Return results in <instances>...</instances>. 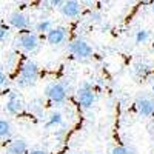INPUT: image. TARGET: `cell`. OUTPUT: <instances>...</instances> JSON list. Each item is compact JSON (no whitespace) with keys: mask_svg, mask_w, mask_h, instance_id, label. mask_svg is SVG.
<instances>
[{"mask_svg":"<svg viewBox=\"0 0 154 154\" xmlns=\"http://www.w3.org/2000/svg\"><path fill=\"white\" fill-rule=\"evenodd\" d=\"M60 12H62V16L63 17H66V19H74L80 14V11H82V5L79 0H63V3L59 6Z\"/></svg>","mask_w":154,"mask_h":154,"instance_id":"obj_6","label":"cell"},{"mask_svg":"<svg viewBox=\"0 0 154 154\" xmlns=\"http://www.w3.org/2000/svg\"><path fill=\"white\" fill-rule=\"evenodd\" d=\"M152 51H154V45H152Z\"/></svg>","mask_w":154,"mask_h":154,"instance_id":"obj_26","label":"cell"},{"mask_svg":"<svg viewBox=\"0 0 154 154\" xmlns=\"http://www.w3.org/2000/svg\"><path fill=\"white\" fill-rule=\"evenodd\" d=\"M9 25L19 31H26L29 28V19L23 12H12L9 16Z\"/></svg>","mask_w":154,"mask_h":154,"instance_id":"obj_10","label":"cell"},{"mask_svg":"<svg viewBox=\"0 0 154 154\" xmlns=\"http://www.w3.org/2000/svg\"><path fill=\"white\" fill-rule=\"evenodd\" d=\"M111 154H133L130 148H126V146H114Z\"/></svg>","mask_w":154,"mask_h":154,"instance_id":"obj_17","label":"cell"},{"mask_svg":"<svg viewBox=\"0 0 154 154\" xmlns=\"http://www.w3.org/2000/svg\"><path fill=\"white\" fill-rule=\"evenodd\" d=\"M6 111L9 114H20L23 111V102L17 91H9L8 93V102H6Z\"/></svg>","mask_w":154,"mask_h":154,"instance_id":"obj_7","label":"cell"},{"mask_svg":"<svg viewBox=\"0 0 154 154\" xmlns=\"http://www.w3.org/2000/svg\"><path fill=\"white\" fill-rule=\"evenodd\" d=\"M6 34H8V29H6V26L0 22V42H3L5 40V37H6Z\"/></svg>","mask_w":154,"mask_h":154,"instance_id":"obj_18","label":"cell"},{"mask_svg":"<svg viewBox=\"0 0 154 154\" xmlns=\"http://www.w3.org/2000/svg\"><path fill=\"white\" fill-rule=\"evenodd\" d=\"M148 72H149V66L146 65V63L139 62V63H136V65H134V74H136V75H139V77H145Z\"/></svg>","mask_w":154,"mask_h":154,"instance_id":"obj_13","label":"cell"},{"mask_svg":"<svg viewBox=\"0 0 154 154\" xmlns=\"http://www.w3.org/2000/svg\"><path fill=\"white\" fill-rule=\"evenodd\" d=\"M91 19L94 20V22H100L102 20V14L99 11H94V12H91Z\"/></svg>","mask_w":154,"mask_h":154,"instance_id":"obj_21","label":"cell"},{"mask_svg":"<svg viewBox=\"0 0 154 154\" xmlns=\"http://www.w3.org/2000/svg\"><path fill=\"white\" fill-rule=\"evenodd\" d=\"M6 82H8V79H6V74H5L3 71H0V88H3V86L6 85Z\"/></svg>","mask_w":154,"mask_h":154,"instance_id":"obj_20","label":"cell"},{"mask_svg":"<svg viewBox=\"0 0 154 154\" xmlns=\"http://www.w3.org/2000/svg\"><path fill=\"white\" fill-rule=\"evenodd\" d=\"M136 43H146L148 40H149V32L146 31V29H140V31H137L136 32Z\"/></svg>","mask_w":154,"mask_h":154,"instance_id":"obj_16","label":"cell"},{"mask_svg":"<svg viewBox=\"0 0 154 154\" xmlns=\"http://www.w3.org/2000/svg\"><path fill=\"white\" fill-rule=\"evenodd\" d=\"M38 79V66L35 65L34 62L31 60H26L20 66V74L17 77L16 83L20 86V88H26V86H31L37 82Z\"/></svg>","mask_w":154,"mask_h":154,"instance_id":"obj_1","label":"cell"},{"mask_svg":"<svg viewBox=\"0 0 154 154\" xmlns=\"http://www.w3.org/2000/svg\"><path fill=\"white\" fill-rule=\"evenodd\" d=\"M96 100V96L93 93V83L91 82H83L79 89H77V102L82 108H91Z\"/></svg>","mask_w":154,"mask_h":154,"instance_id":"obj_3","label":"cell"},{"mask_svg":"<svg viewBox=\"0 0 154 154\" xmlns=\"http://www.w3.org/2000/svg\"><path fill=\"white\" fill-rule=\"evenodd\" d=\"M51 28H53V22L48 20V19H42L35 25V31L37 32H48Z\"/></svg>","mask_w":154,"mask_h":154,"instance_id":"obj_12","label":"cell"},{"mask_svg":"<svg viewBox=\"0 0 154 154\" xmlns=\"http://www.w3.org/2000/svg\"><path fill=\"white\" fill-rule=\"evenodd\" d=\"M9 134H11V123L8 120L0 119V139L9 137Z\"/></svg>","mask_w":154,"mask_h":154,"instance_id":"obj_15","label":"cell"},{"mask_svg":"<svg viewBox=\"0 0 154 154\" xmlns=\"http://www.w3.org/2000/svg\"><path fill=\"white\" fill-rule=\"evenodd\" d=\"M136 108H137L139 114L145 116V117H149V116L154 114V100L151 97L142 96L136 100Z\"/></svg>","mask_w":154,"mask_h":154,"instance_id":"obj_9","label":"cell"},{"mask_svg":"<svg viewBox=\"0 0 154 154\" xmlns=\"http://www.w3.org/2000/svg\"><path fill=\"white\" fill-rule=\"evenodd\" d=\"M46 40L49 45H60L66 40V29L63 26H56V28H51L48 32H46Z\"/></svg>","mask_w":154,"mask_h":154,"instance_id":"obj_8","label":"cell"},{"mask_svg":"<svg viewBox=\"0 0 154 154\" xmlns=\"http://www.w3.org/2000/svg\"><path fill=\"white\" fill-rule=\"evenodd\" d=\"M29 154H49V152L45 151V149H32Z\"/></svg>","mask_w":154,"mask_h":154,"instance_id":"obj_22","label":"cell"},{"mask_svg":"<svg viewBox=\"0 0 154 154\" xmlns=\"http://www.w3.org/2000/svg\"><path fill=\"white\" fill-rule=\"evenodd\" d=\"M68 51L72 56H75L77 59H88L93 56V48L89 46V43L82 40V38H75V40L69 42Z\"/></svg>","mask_w":154,"mask_h":154,"instance_id":"obj_4","label":"cell"},{"mask_svg":"<svg viewBox=\"0 0 154 154\" xmlns=\"http://www.w3.org/2000/svg\"><path fill=\"white\" fill-rule=\"evenodd\" d=\"M28 143L22 139H17L6 146V154H26Z\"/></svg>","mask_w":154,"mask_h":154,"instance_id":"obj_11","label":"cell"},{"mask_svg":"<svg viewBox=\"0 0 154 154\" xmlns=\"http://www.w3.org/2000/svg\"><path fill=\"white\" fill-rule=\"evenodd\" d=\"M45 96L53 102V103H63L68 96V88L66 83L63 82H53L49 83L45 89Z\"/></svg>","mask_w":154,"mask_h":154,"instance_id":"obj_2","label":"cell"},{"mask_svg":"<svg viewBox=\"0 0 154 154\" xmlns=\"http://www.w3.org/2000/svg\"><path fill=\"white\" fill-rule=\"evenodd\" d=\"M16 45L20 46L25 53H32L38 46V37L35 32H22L16 38Z\"/></svg>","mask_w":154,"mask_h":154,"instance_id":"obj_5","label":"cell"},{"mask_svg":"<svg viewBox=\"0 0 154 154\" xmlns=\"http://www.w3.org/2000/svg\"><path fill=\"white\" fill-rule=\"evenodd\" d=\"M62 3H63V0H48V5L51 8H59Z\"/></svg>","mask_w":154,"mask_h":154,"instance_id":"obj_19","label":"cell"},{"mask_svg":"<svg viewBox=\"0 0 154 154\" xmlns=\"http://www.w3.org/2000/svg\"><path fill=\"white\" fill-rule=\"evenodd\" d=\"M151 9H152V12H154V0L151 2Z\"/></svg>","mask_w":154,"mask_h":154,"instance_id":"obj_24","label":"cell"},{"mask_svg":"<svg viewBox=\"0 0 154 154\" xmlns=\"http://www.w3.org/2000/svg\"><path fill=\"white\" fill-rule=\"evenodd\" d=\"M137 2H139V3H151L152 0H137Z\"/></svg>","mask_w":154,"mask_h":154,"instance_id":"obj_23","label":"cell"},{"mask_svg":"<svg viewBox=\"0 0 154 154\" xmlns=\"http://www.w3.org/2000/svg\"><path fill=\"white\" fill-rule=\"evenodd\" d=\"M63 122V117L60 112H53L49 116V119L46 122V128H51V126H57V125H62Z\"/></svg>","mask_w":154,"mask_h":154,"instance_id":"obj_14","label":"cell"},{"mask_svg":"<svg viewBox=\"0 0 154 154\" xmlns=\"http://www.w3.org/2000/svg\"><path fill=\"white\" fill-rule=\"evenodd\" d=\"M152 93H154V85H152Z\"/></svg>","mask_w":154,"mask_h":154,"instance_id":"obj_25","label":"cell"}]
</instances>
